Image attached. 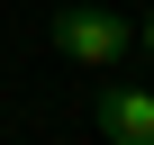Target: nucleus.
<instances>
[{
    "mask_svg": "<svg viewBox=\"0 0 154 145\" xmlns=\"http://www.w3.org/2000/svg\"><path fill=\"white\" fill-rule=\"evenodd\" d=\"M54 45L82 72H118L136 54V18L127 9H100V0H72V9H54Z\"/></svg>",
    "mask_w": 154,
    "mask_h": 145,
    "instance_id": "obj_1",
    "label": "nucleus"
},
{
    "mask_svg": "<svg viewBox=\"0 0 154 145\" xmlns=\"http://www.w3.org/2000/svg\"><path fill=\"white\" fill-rule=\"evenodd\" d=\"M91 118H100L109 145H154V91H136V82H109L91 100Z\"/></svg>",
    "mask_w": 154,
    "mask_h": 145,
    "instance_id": "obj_2",
    "label": "nucleus"
},
{
    "mask_svg": "<svg viewBox=\"0 0 154 145\" xmlns=\"http://www.w3.org/2000/svg\"><path fill=\"white\" fill-rule=\"evenodd\" d=\"M136 45H145V63H154V9H145V27H136Z\"/></svg>",
    "mask_w": 154,
    "mask_h": 145,
    "instance_id": "obj_3",
    "label": "nucleus"
}]
</instances>
